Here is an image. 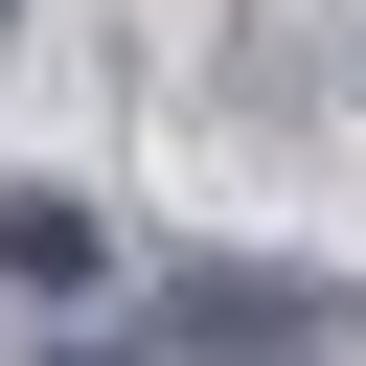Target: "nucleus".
I'll return each mask as SVG.
<instances>
[{
    "label": "nucleus",
    "instance_id": "nucleus-1",
    "mask_svg": "<svg viewBox=\"0 0 366 366\" xmlns=\"http://www.w3.org/2000/svg\"><path fill=\"white\" fill-rule=\"evenodd\" d=\"M137 320H160V366H320V343H366L343 274H252V252H160Z\"/></svg>",
    "mask_w": 366,
    "mask_h": 366
},
{
    "label": "nucleus",
    "instance_id": "nucleus-2",
    "mask_svg": "<svg viewBox=\"0 0 366 366\" xmlns=\"http://www.w3.org/2000/svg\"><path fill=\"white\" fill-rule=\"evenodd\" d=\"M0 274H23V297H114V229H92L69 183H0Z\"/></svg>",
    "mask_w": 366,
    "mask_h": 366
},
{
    "label": "nucleus",
    "instance_id": "nucleus-3",
    "mask_svg": "<svg viewBox=\"0 0 366 366\" xmlns=\"http://www.w3.org/2000/svg\"><path fill=\"white\" fill-rule=\"evenodd\" d=\"M320 69H343V114H366V0H320Z\"/></svg>",
    "mask_w": 366,
    "mask_h": 366
},
{
    "label": "nucleus",
    "instance_id": "nucleus-4",
    "mask_svg": "<svg viewBox=\"0 0 366 366\" xmlns=\"http://www.w3.org/2000/svg\"><path fill=\"white\" fill-rule=\"evenodd\" d=\"M46 366H160V320H114V343H46Z\"/></svg>",
    "mask_w": 366,
    "mask_h": 366
},
{
    "label": "nucleus",
    "instance_id": "nucleus-5",
    "mask_svg": "<svg viewBox=\"0 0 366 366\" xmlns=\"http://www.w3.org/2000/svg\"><path fill=\"white\" fill-rule=\"evenodd\" d=\"M0 69H23V0H0Z\"/></svg>",
    "mask_w": 366,
    "mask_h": 366
}]
</instances>
